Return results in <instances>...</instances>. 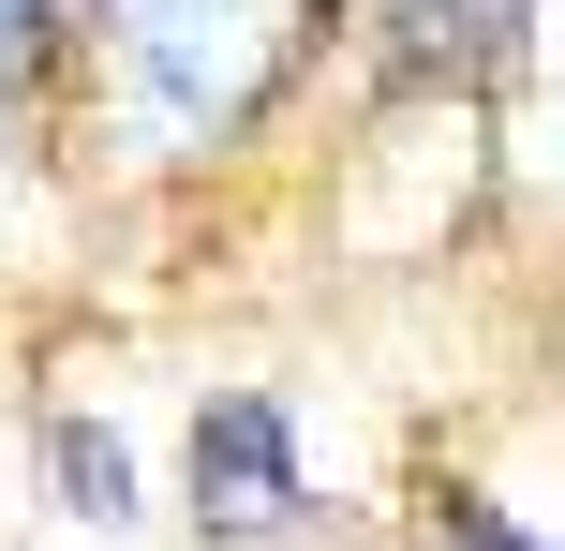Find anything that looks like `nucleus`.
<instances>
[{"instance_id": "obj_4", "label": "nucleus", "mask_w": 565, "mask_h": 551, "mask_svg": "<svg viewBox=\"0 0 565 551\" xmlns=\"http://www.w3.org/2000/svg\"><path fill=\"white\" fill-rule=\"evenodd\" d=\"M45 477H60V507H75L89 537L135 522V447H119L105 417H60V433H45Z\"/></svg>"}, {"instance_id": "obj_6", "label": "nucleus", "mask_w": 565, "mask_h": 551, "mask_svg": "<svg viewBox=\"0 0 565 551\" xmlns=\"http://www.w3.org/2000/svg\"><path fill=\"white\" fill-rule=\"evenodd\" d=\"M15 15H30V0H0V30H15Z\"/></svg>"}, {"instance_id": "obj_3", "label": "nucleus", "mask_w": 565, "mask_h": 551, "mask_svg": "<svg viewBox=\"0 0 565 551\" xmlns=\"http://www.w3.org/2000/svg\"><path fill=\"white\" fill-rule=\"evenodd\" d=\"M521 165L565 194V0H521Z\"/></svg>"}, {"instance_id": "obj_5", "label": "nucleus", "mask_w": 565, "mask_h": 551, "mask_svg": "<svg viewBox=\"0 0 565 551\" xmlns=\"http://www.w3.org/2000/svg\"><path fill=\"white\" fill-rule=\"evenodd\" d=\"M447 537H461V551H536V537H507V522H491V507H447Z\"/></svg>"}, {"instance_id": "obj_2", "label": "nucleus", "mask_w": 565, "mask_h": 551, "mask_svg": "<svg viewBox=\"0 0 565 551\" xmlns=\"http://www.w3.org/2000/svg\"><path fill=\"white\" fill-rule=\"evenodd\" d=\"M194 522L209 537H282L298 522V433H282L268 388H224L194 417Z\"/></svg>"}, {"instance_id": "obj_1", "label": "nucleus", "mask_w": 565, "mask_h": 551, "mask_svg": "<svg viewBox=\"0 0 565 551\" xmlns=\"http://www.w3.org/2000/svg\"><path fill=\"white\" fill-rule=\"evenodd\" d=\"M298 0H119V60H135V135L194 149L254 105V75L282 60Z\"/></svg>"}]
</instances>
